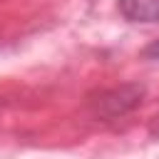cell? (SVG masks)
Wrapping results in <instances>:
<instances>
[{"instance_id": "7a4b0ae2", "label": "cell", "mask_w": 159, "mask_h": 159, "mask_svg": "<svg viewBox=\"0 0 159 159\" xmlns=\"http://www.w3.org/2000/svg\"><path fill=\"white\" fill-rule=\"evenodd\" d=\"M144 55H147V57H154V60H159V40H157V42H152V45L144 50Z\"/></svg>"}, {"instance_id": "6da1fadb", "label": "cell", "mask_w": 159, "mask_h": 159, "mask_svg": "<svg viewBox=\"0 0 159 159\" xmlns=\"http://www.w3.org/2000/svg\"><path fill=\"white\" fill-rule=\"evenodd\" d=\"M117 5L129 22H159V0H119Z\"/></svg>"}]
</instances>
